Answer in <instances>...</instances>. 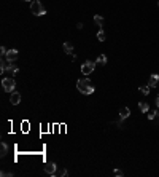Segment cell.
I'll return each instance as SVG.
<instances>
[{
  "mask_svg": "<svg viewBox=\"0 0 159 177\" xmlns=\"http://www.w3.org/2000/svg\"><path fill=\"white\" fill-rule=\"evenodd\" d=\"M2 176H3V177H5V176H11V172H7V171H2Z\"/></svg>",
  "mask_w": 159,
  "mask_h": 177,
  "instance_id": "obj_24",
  "label": "cell"
},
{
  "mask_svg": "<svg viewBox=\"0 0 159 177\" xmlns=\"http://www.w3.org/2000/svg\"><path fill=\"white\" fill-rule=\"evenodd\" d=\"M56 176H59V177H64V176H67V169H65V168H61V166H57V169H56Z\"/></svg>",
  "mask_w": 159,
  "mask_h": 177,
  "instance_id": "obj_14",
  "label": "cell"
},
{
  "mask_svg": "<svg viewBox=\"0 0 159 177\" xmlns=\"http://www.w3.org/2000/svg\"><path fill=\"white\" fill-rule=\"evenodd\" d=\"M94 69H96V62H92V61H86V62L81 66V73L88 77L89 73L94 72Z\"/></svg>",
  "mask_w": 159,
  "mask_h": 177,
  "instance_id": "obj_4",
  "label": "cell"
},
{
  "mask_svg": "<svg viewBox=\"0 0 159 177\" xmlns=\"http://www.w3.org/2000/svg\"><path fill=\"white\" fill-rule=\"evenodd\" d=\"M158 110H151V112H148V118H150V120H154V118L156 117H158Z\"/></svg>",
  "mask_w": 159,
  "mask_h": 177,
  "instance_id": "obj_20",
  "label": "cell"
},
{
  "mask_svg": "<svg viewBox=\"0 0 159 177\" xmlns=\"http://www.w3.org/2000/svg\"><path fill=\"white\" fill-rule=\"evenodd\" d=\"M2 86H3V90L7 91V93H13L14 91V88H16V81L13 80V78H3V80H2Z\"/></svg>",
  "mask_w": 159,
  "mask_h": 177,
  "instance_id": "obj_3",
  "label": "cell"
},
{
  "mask_svg": "<svg viewBox=\"0 0 159 177\" xmlns=\"http://www.w3.org/2000/svg\"><path fill=\"white\" fill-rule=\"evenodd\" d=\"M116 126L118 128H124V125H123V118L119 120V121H116Z\"/></svg>",
  "mask_w": 159,
  "mask_h": 177,
  "instance_id": "obj_23",
  "label": "cell"
},
{
  "mask_svg": "<svg viewBox=\"0 0 159 177\" xmlns=\"http://www.w3.org/2000/svg\"><path fill=\"white\" fill-rule=\"evenodd\" d=\"M156 105H158V107H159V96L156 97Z\"/></svg>",
  "mask_w": 159,
  "mask_h": 177,
  "instance_id": "obj_25",
  "label": "cell"
},
{
  "mask_svg": "<svg viewBox=\"0 0 159 177\" xmlns=\"http://www.w3.org/2000/svg\"><path fill=\"white\" fill-rule=\"evenodd\" d=\"M10 102L13 105H18L19 102H21V94L18 93V91H13V93H10Z\"/></svg>",
  "mask_w": 159,
  "mask_h": 177,
  "instance_id": "obj_7",
  "label": "cell"
},
{
  "mask_svg": "<svg viewBox=\"0 0 159 177\" xmlns=\"http://www.w3.org/2000/svg\"><path fill=\"white\" fill-rule=\"evenodd\" d=\"M150 88H151L150 85H145V86H140V93H142V94H145V96H148V94H150V91H151Z\"/></svg>",
  "mask_w": 159,
  "mask_h": 177,
  "instance_id": "obj_18",
  "label": "cell"
},
{
  "mask_svg": "<svg viewBox=\"0 0 159 177\" xmlns=\"http://www.w3.org/2000/svg\"><path fill=\"white\" fill-rule=\"evenodd\" d=\"M76 88H78V91L81 94H92L94 91H96V88H94L92 81H91L89 78H81V80H78Z\"/></svg>",
  "mask_w": 159,
  "mask_h": 177,
  "instance_id": "obj_1",
  "label": "cell"
},
{
  "mask_svg": "<svg viewBox=\"0 0 159 177\" xmlns=\"http://www.w3.org/2000/svg\"><path fill=\"white\" fill-rule=\"evenodd\" d=\"M8 72H10V75H14V73L18 72V66L13 62H10V66H8Z\"/></svg>",
  "mask_w": 159,
  "mask_h": 177,
  "instance_id": "obj_15",
  "label": "cell"
},
{
  "mask_svg": "<svg viewBox=\"0 0 159 177\" xmlns=\"http://www.w3.org/2000/svg\"><path fill=\"white\" fill-rule=\"evenodd\" d=\"M97 38H99V42H104L105 40V32H104V29H99V32H97Z\"/></svg>",
  "mask_w": 159,
  "mask_h": 177,
  "instance_id": "obj_19",
  "label": "cell"
},
{
  "mask_svg": "<svg viewBox=\"0 0 159 177\" xmlns=\"http://www.w3.org/2000/svg\"><path fill=\"white\" fill-rule=\"evenodd\" d=\"M0 152H2V153H0L2 156H5V155L8 153V145H7L5 142H2V144H0Z\"/></svg>",
  "mask_w": 159,
  "mask_h": 177,
  "instance_id": "obj_16",
  "label": "cell"
},
{
  "mask_svg": "<svg viewBox=\"0 0 159 177\" xmlns=\"http://www.w3.org/2000/svg\"><path fill=\"white\" fill-rule=\"evenodd\" d=\"M94 22H96L99 27H102V24H104V18L99 16V14H96V16H94Z\"/></svg>",
  "mask_w": 159,
  "mask_h": 177,
  "instance_id": "obj_17",
  "label": "cell"
},
{
  "mask_svg": "<svg viewBox=\"0 0 159 177\" xmlns=\"http://www.w3.org/2000/svg\"><path fill=\"white\" fill-rule=\"evenodd\" d=\"M22 2H34V0H22Z\"/></svg>",
  "mask_w": 159,
  "mask_h": 177,
  "instance_id": "obj_26",
  "label": "cell"
},
{
  "mask_svg": "<svg viewBox=\"0 0 159 177\" xmlns=\"http://www.w3.org/2000/svg\"><path fill=\"white\" fill-rule=\"evenodd\" d=\"M30 11L35 14V16H43V14H46V8L43 7L38 0H34V2H30Z\"/></svg>",
  "mask_w": 159,
  "mask_h": 177,
  "instance_id": "obj_2",
  "label": "cell"
},
{
  "mask_svg": "<svg viewBox=\"0 0 159 177\" xmlns=\"http://www.w3.org/2000/svg\"><path fill=\"white\" fill-rule=\"evenodd\" d=\"M0 53H2V56H5V54L8 53V50L5 48V46H0Z\"/></svg>",
  "mask_w": 159,
  "mask_h": 177,
  "instance_id": "obj_22",
  "label": "cell"
},
{
  "mask_svg": "<svg viewBox=\"0 0 159 177\" xmlns=\"http://www.w3.org/2000/svg\"><path fill=\"white\" fill-rule=\"evenodd\" d=\"M62 50L67 53V54H70V56L73 54V45H72V43H69V42H65L62 45Z\"/></svg>",
  "mask_w": 159,
  "mask_h": 177,
  "instance_id": "obj_11",
  "label": "cell"
},
{
  "mask_svg": "<svg viewBox=\"0 0 159 177\" xmlns=\"http://www.w3.org/2000/svg\"><path fill=\"white\" fill-rule=\"evenodd\" d=\"M8 66H10V62H8V61H7V58L3 56V58H2V61H0V72H2V73H5V72L8 70Z\"/></svg>",
  "mask_w": 159,
  "mask_h": 177,
  "instance_id": "obj_10",
  "label": "cell"
},
{
  "mask_svg": "<svg viewBox=\"0 0 159 177\" xmlns=\"http://www.w3.org/2000/svg\"><path fill=\"white\" fill-rule=\"evenodd\" d=\"M158 5H159V0H158Z\"/></svg>",
  "mask_w": 159,
  "mask_h": 177,
  "instance_id": "obj_27",
  "label": "cell"
},
{
  "mask_svg": "<svg viewBox=\"0 0 159 177\" xmlns=\"http://www.w3.org/2000/svg\"><path fill=\"white\" fill-rule=\"evenodd\" d=\"M113 176H116V177H123V176H124V172H123L121 169H115V171H113Z\"/></svg>",
  "mask_w": 159,
  "mask_h": 177,
  "instance_id": "obj_21",
  "label": "cell"
},
{
  "mask_svg": "<svg viewBox=\"0 0 159 177\" xmlns=\"http://www.w3.org/2000/svg\"><path fill=\"white\" fill-rule=\"evenodd\" d=\"M158 117H159V115H158Z\"/></svg>",
  "mask_w": 159,
  "mask_h": 177,
  "instance_id": "obj_28",
  "label": "cell"
},
{
  "mask_svg": "<svg viewBox=\"0 0 159 177\" xmlns=\"http://www.w3.org/2000/svg\"><path fill=\"white\" fill-rule=\"evenodd\" d=\"M56 169H57V166H56V163H53V161H48V163L45 164V172L49 174V176H56Z\"/></svg>",
  "mask_w": 159,
  "mask_h": 177,
  "instance_id": "obj_6",
  "label": "cell"
},
{
  "mask_svg": "<svg viewBox=\"0 0 159 177\" xmlns=\"http://www.w3.org/2000/svg\"><path fill=\"white\" fill-rule=\"evenodd\" d=\"M96 64H100V66H105L107 64V56L105 54H99L96 59Z\"/></svg>",
  "mask_w": 159,
  "mask_h": 177,
  "instance_id": "obj_13",
  "label": "cell"
},
{
  "mask_svg": "<svg viewBox=\"0 0 159 177\" xmlns=\"http://www.w3.org/2000/svg\"><path fill=\"white\" fill-rule=\"evenodd\" d=\"M138 109H140V112H143V113H146V112L150 110V105H148V102L142 101V102H138Z\"/></svg>",
  "mask_w": 159,
  "mask_h": 177,
  "instance_id": "obj_12",
  "label": "cell"
},
{
  "mask_svg": "<svg viewBox=\"0 0 159 177\" xmlns=\"http://www.w3.org/2000/svg\"><path fill=\"white\" fill-rule=\"evenodd\" d=\"M129 115H131V109L129 107H121L119 109V118L126 120V118H129Z\"/></svg>",
  "mask_w": 159,
  "mask_h": 177,
  "instance_id": "obj_9",
  "label": "cell"
},
{
  "mask_svg": "<svg viewBox=\"0 0 159 177\" xmlns=\"http://www.w3.org/2000/svg\"><path fill=\"white\" fill-rule=\"evenodd\" d=\"M5 58H7V61L8 62H14L18 58H19V53H18V50H8V53L5 54Z\"/></svg>",
  "mask_w": 159,
  "mask_h": 177,
  "instance_id": "obj_5",
  "label": "cell"
},
{
  "mask_svg": "<svg viewBox=\"0 0 159 177\" xmlns=\"http://www.w3.org/2000/svg\"><path fill=\"white\" fill-rule=\"evenodd\" d=\"M148 85L151 88H156L159 85V75L158 73H153V75H150V81H148Z\"/></svg>",
  "mask_w": 159,
  "mask_h": 177,
  "instance_id": "obj_8",
  "label": "cell"
}]
</instances>
